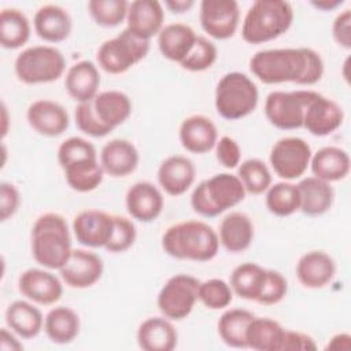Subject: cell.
Masks as SVG:
<instances>
[{"instance_id": "cell-11", "label": "cell", "mask_w": 351, "mask_h": 351, "mask_svg": "<svg viewBox=\"0 0 351 351\" xmlns=\"http://www.w3.org/2000/svg\"><path fill=\"white\" fill-rule=\"evenodd\" d=\"M199 285L200 281L191 274L180 273L170 277L156 298V304L162 315L171 321L186 318L199 300Z\"/></svg>"}, {"instance_id": "cell-7", "label": "cell", "mask_w": 351, "mask_h": 351, "mask_svg": "<svg viewBox=\"0 0 351 351\" xmlns=\"http://www.w3.org/2000/svg\"><path fill=\"white\" fill-rule=\"evenodd\" d=\"M258 101V86L244 73H226L215 86L214 106L223 119L237 121L248 117L256 108Z\"/></svg>"}, {"instance_id": "cell-40", "label": "cell", "mask_w": 351, "mask_h": 351, "mask_svg": "<svg viewBox=\"0 0 351 351\" xmlns=\"http://www.w3.org/2000/svg\"><path fill=\"white\" fill-rule=\"evenodd\" d=\"M237 177L250 195H262L271 185V173L267 165L258 159L251 158L239 165Z\"/></svg>"}, {"instance_id": "cell-22", "label": "cell", "mask_w": 351, "mask_h": 351, "mask_svg": "<svg viewBox=\"0 0 351 351\" xmlns=\"http://www.w3.org/2000/svg\"><path fill=\"white\" fill-rule=\"evenodd\" d=\"M180 143L191 154H206L211 151L218 141L215 123L206 115L195 114L186 117L178 129Z\"/></svg>"}, {"instance_id": "cell-19", "label": "cell", "mask_w": 351, "mask_h": 351, "mask_svg": "<svg viewBox=\"0 0 351 351\" xmlns=\"http://www.w3.org/2000/svg\"><path fill=\"white\" fill-rule=\"evenodd\" d=\"M125 206L133 219L148 223L162 214L165 199L160 189L152 182L138 181L126 191Z\"/></svg>"}, {"instance_id": "cell-39", "label": "cell", "mask_w": 351, "mask_h": 351, "mask_svg": "<svg viewBox=\"0 0 351 351\" xmlns=\"http://www.w3.org/2000/svg\"><path fill=\"white\" fill-rule=\"evenodd\" d=\"M266 208L276 217H289L300 210V195L296 184L280 181L266 191Z\"/></svg>"}, {"instance_id": "cell-49", "label": "cell", "mask_w": 351, "mask_h": 351, "mask_svg": "<svg viewBox=\"0 0 351 351\" xmlns=\"http://www.w3.org/2000/svg\"><path fill=\"white\" fill-rule=\"evenodd\" d=\"M332 37L335 43L344 48H351V10L346 8L337 14L332 23Z\"/></svg>"}, {"instance_id": "cell-13", "label": "cell", "mask_w": 351, "mask_h": 351, "mask_svg": "<svg viewBox=\"0 0 351 351\" xmlns=\"http://www.w3.org/2000/svg\"><path fill=\"white\" fill-rule=\"evenodd\" d=\"M199 21L202 29L214 40L234 36L240 23V7L236 0H203Z\"/></svg>"}, {"instance_id": "cell-17", "label": "cell", "mask_w": 351, "mask_h": 351, "mask_svg": "<svg viewBox=\"0 0 351 351\" xmlns=\"http://www.w3.org/2000/svg\"><path fill=\"white\" fill-rule=\"evenodd\" d=\"M344 121V111L335 100L321 95H317L307 104L303 128L313 136L325 137L336 132Z\"/></svg>"}, {"instance_id": "cell-45", "label": "cell", "mask_w": 351, "mask_h": 351, "mask_svg": "<svg viewBox=\"0 0 351 351\" xmlns=\"http://www.w3.org/2000/svg\"><path fill=\"white\" fill-rule=\"evenodd\" d=\"M136 237L137 230L134 222L126 217L114 215L112 233L104 248L112 254L125 252L134 244Z\"/></svg>"}, {"instance_id": "cell-4", "label": "cell", "mask_w": 351, "mask_h": 351, "mask_svg": "<svg viewBox=\"0 0 351 351\" xmlns=\"http://www.w3.org/2000/svg\"><path fill=\"white\" fill-rule=\"evenodd\" d=\"M30 250L33 259L40 266L59 270L73 251L70 229L64 217L58 213L40 215L32 228Z\"/></svg>"}, {"instance_id": "cell-35", "label": "cell", "mask_w": 351, "mask_h": 351, "mask_svg": "<svg viewBox=\"0 0 351 351\" xmlns=\"http://www.w3.org/2000/svg\"><path fill=\"white\" fill-rule=\"evenodd\" d=\"M32 27L27 16L16 8L0 12V44L5 49H18L30 38Z\"/></svg>"}, {"instance_id": "cell-48", "label": "cell", "mask_w": 351, "mask_h": 351, "mask_svg": "<svg viewBox=\"0 0 351 351\" xmlns=\"http://www.w3.org/2000/svg\"><path fill=\"white\" fill-rule=\"evenodd\" d=\"M21 204V193L18 188L7 181L0 184V219L5 222L15 215Z\"/></svg>"}, {"instance_id": "cell-21", "label": "cell", "mask_w": 351, "mask_h": 351, "mask_svg": "<svg viewBox=\"0 0 351 351\" xmlns=\"http://www.w3.org/2000/svg\"><path fill=\"white\" fill-rule=\"evenodd\" d=\"M165 10L158 0H134L129 3L126 29L133 34L151 40L163 29Z\"/></svg>"}, {"instance_id": "cell-5", "label": "cell", "mask_w": 351, "mask_h": 351, "mask_svg": "<svg viewBox=\"0 0 351 351\" xmlns=\"http://www.w3.org/2000/svg\"><path fill=\"white\" fill-rule=\"evenodd\" d=\"M293 8L284 0L254 1L241 25V37L248 44H263L278 38L289 30Z\"/></svg>"}, {"instance_id": "cell-38", "label": "cell", "mask_w": 351, "mask_h": 351, "mask_svg": "<svg viewBox=\"0 0 351 351\" xmlns=\"http://www.w3.org/2000/svg\"><path fill=\"white\" fill-rule=\"evenodd\" d=\"M63 171L67 185L80 193L95 191L97 186H100L104 177V170L99 158L69 165L63 169Z\"/></svg>"}, {"instance_id": "cell-43", "label": "cell", "mask_w": 351, "mask_h": 351, "mask_svg": "<svg viewBox=\"0 0 351 351\" xmlns=\"http://www.w3.org/2000/svg\"><path fill=\"white\" fill-rule=\"evenodd\" d=\"M218 56V49L213 41L203 36H197L192 49L180 63L184 70L199 73L210 69Z\"/></svg>"}, {"instance_id": "cell-47", "label": "cell", "mask_w": 351, "mask_h": 351, "mask_svg": "<svg viewBox=\"0 0 351 351\" xmlns=\"http://www.w3.org/2000/svg\"><path fill=\"white\" fill-rule=\"evenodd\" d=\"M215 156L225 169H236L241 160V149L239 143L230 136H222L215 144Z\"/></svg>"}, {"instance_id": "cell-14", "label": "cell", "mask_w": 351, "mask_h": 351, "mask_svg": "<svg viewBox=\"0 0 351 351\" xmlns=\"http://www.w3.org/2000/svg\"><path fill=\"white\" fill-rule=\"evenodd\" d=\"M103 259L84 248L73 250L67 262L59 269L63 282L74 289H85L93 287L103 276Z\"/></svg>"}, {"instance_id": "cell-16", "label": "cell", "mask_w": 351, "mask_h": 351, "mask_svg": "<svg viewBox=\"0 0 351 351\" xmlns=\"http://www.w3.org/2000/svg\"><path fill=\"white\" fill-rule=\"evenodd\" d=\"M114 215L101 210H82L73 219L77 241L88 248H104L111 237Z\"/></svg>"}, {"instance_id": "cell-27", "label": "cell", "mask_w": 351, "mask_h": 351, "mask_svg": "<svg viewBox=\"0 0 351 351\" xmlns=\"http://www.w3.org/2000/svg\"><path fill=\"white\" fill-rule=\"evenodd\" d=\"M137 344L144 351H171L177 347L178 333L166 317H149L137 329Z\"/></svg>"}, {"instance_id": "cell-44", "label": "cell", "mask_w": 351, "mask_h": 351, "mask_svg": "<svg viewBox=\"0 0 351 351\" xmlns=\"http://www.w3.org/2000/svg\"><path fill=\"white\" fill-rule=\"evenodd\" d=\"M56 156L60 167L64 169L69 165H73L81 160L95 159L97 158V152L95 145L90 141L82 137L73 136L60 143Z\"/></svg>"}, {"instance_id": "cell-1", "label": "cell", "mask_w": 351, "mask_h": 351, "mask_svg": "<svg viewBox=\"0 0 351 351\" xmlns=\"http://www.w3.org/2000/svg\"><path fill=\"white\" fill-rule=\"evenodd\" d=\"M250 70L266 85L293 82L310 86L322 78L324 60L307 47L263 49L252 55Z\"/></svg>"}, {"instance_id": "cell-2", "label": "cell", "mask_w": 351, "mask_h": 351, "mask_svg": "<svg viewBox=\"0 0 351 351\" xmlns=\"http://www.w3.org/2000/svg\"><path fill=\"white\" fill-rule=\"evenodd\" d=\"M162 248L174 259L208 262L218 254L219 237L208 223L188 219L177 222L165 230Z\"/></svg>"}, {"instance_id": "cell-29", "label": "cell", "mask_w": 351, "mask_h": 351, "mask_svg": "<svg viewBox=\"0 0 351 351\" xmlns=\"http://www.w3.org/2000/svg\"><path fill=\"white\" fill-rule=\"evenodd\" d=\"M350 167L351 160L348 152L335 145L319 148L311 155L310 160L313 176L329 184L344 180L350 173Z\"/></svg>"}, {"instance_id": "cell-25", "label": "cell", "mask_w": 351, "mask_h": 351, "mask_svg": "<svg viewBox=\"0 0 351 351\" xmlns=\"http://www.w3.org/2000/svg\"><path fill=\"white\" fill-rule=\"evenodd\" d=\"M33 27L41 40L56 44L64 41L70 36L73 22L64 7L58 4H45L36 11Z\"/></svg>"}, {"instance_id": "cell-15", "label": "cell", "mask_w": 351, "mask_h": 351, "mask_svg": "<svg viewBox=\"0 0 351 351\" xmlns=\"http://www.w3.org/2000/svg\"><path fill=\"white\" fill-rule=\"evenodd\" d=\"M19 292L30 302L40 306H51L60 300L63 284L59 277L44 269L32 267L25 270L18 278Z\"/></svg>"}, {"instance_id": "cell-10", "label": "cell", "mask_w": 351, "mask_h": 351, "mask_svg": "<svg viewBox=\"0 0 351 351\" xmlns=\"http://www.w3.org/2000/svg\"><path fill=\"white\" fill-rule=\"evenodd\" d=\"M317 95L311 89L274 90L266 96L265 117L277 129L295 130L303 128L307 104Z\"/></svg>"}, {"instance_id": "cell-24", "label": "cell", "mask_w": 351, "mask_h": 351, "mask_svg": "<svg viewBox=\"0 0 351 351\" xmlns=\"http://www.w3.org/2000/svg\"><path fill=\"white\" fill-rule=\"evenodd\" d=\"M196 167L193 162L184 155L167 156L158 169V182L170 196L184 195L193 184Z\"/></svg>"}, {"instance_id": "cell-12", "label": "cell", "mask_w": 351, "mask_h": 351, "mask_svg": "<svg viewBox=\"0 0 351 351\" xmlns=\"http://www.w3.org/2000/svg\"><path fill=\"white\" fill-rule=\"evenodd\" d=\"M311 147L300 137H282L277 140L270 151L269 162L276 173L284 181L298 180L310 167Z\"/></svg>"}, {"instance_id": "cell-8", "label": "cell", "mask_w": 351, "mask_h": 351, "mask_svg": "<svg viewBox=\"0 0 351 351\" xmlns=\"http://www.w3.org/2000/svg\"><path fill=\"white\" fill-rule=\"evenodd\" d=\"M14 70L16 78L26 85L49 84L63 75L66 59L52 45H33L16 56Z\"/></svg>"}, {"instance_id": "cell-18", "label": "cell", "mask_w": 351, "mask_h": 351, "mask_svg": "<svg viewBox=\"0 0 351 351\" xmlns=\"http://www.w3.org/2000/svg\"><path fill=\"white\" fill-rule=\"evenodd\" d=\"M30 128L44 137H58L66 132L70 123L67 110L58 101L40 99L33 101L26 111Z\"/></svg>"}, {"instance_id": "cell-20", "label": "cell", "mask_w": 351, "mask_h": 351, "mask_svg": "<svg viewBox=\"0 0 351 351\" xmlns=\"http://www.w3.org/2000/svg\"><path fill=\"white\" fill-rule=\"evenodd\" d=\"M336 274L333 258L321 250L303 254L296 263V277L308 289H321L332 282Z\"/></svg>"}, {"instance_id": "cell-31", "label": "cell", "mask_w": 351, "mask_h": 351, "mask_svg": "<svg viewBox=\"0 0 351 351\" xmlns=\"http://www.w3.org/2000/svg\"><path fill=\"white\" fill-rule=\"evenodd\" d=\"M300 210L307 217H319L328 213L335 200L333 186L314 176L302 178L298 184Z\"/></svg>"}, {"instance_id": "cell-37", "label": "cell", "mask_w": 351, "mask_h": 351, "mask_svg": "<svg viewBox=\"0 0 351 351\" xmlns=\"http://www.w3.org/2000/svg\"><path fill=\"white\" fill-rule=\"evenodd\" d=\"M265 267L254 262H244L233 269L229 284L233 293L239 298L256 302L265 281Z\"/></svg>"}, {"instance_id": "cell-50", "label": "cell", "mask_w": 351, "mask_h": 351, "mask_svg": "<svg viewBox=\"0 0 351 351\" xmlns=\"http://www.w3.org/2000/svg\"><path fill=\"white\" fill-rule=\"evenodd\" d=\"M317 350L314 339L299 330L285 329L280 346V351H313Z\"/></svg>"}, {"instance_id": "cell-52", "label": "cell", "mask_w": 351, "mask_h": 351, "mask_svg": "<svg viewBox=\"0 0 351 351\" xmlns=\"http://www.w3.org/2000/svg\"><path fill=\"white\" fill-rule=\"evenodd\" d=\"M351 347V336L348 333H337L326 344V350H350Z\"/></svg>"}, {"instance_id": "cell-41", "label": "cell", "mask_w": 351, "mask_h": 351, "mask_svg": "<svg viewBox=\"0 0 351 351\" xmlns=\"http://www.w3.org/2000/svg\"><path fill=\"white\" fill-rule=\"evenodd\" d=\"M129 3L126 0H90L88 11L96 25L115 27L126 21Z\"/></svg>"}, {"instance_id": "cell-26", "label": "cell", "mask_w": 351, "mask_h": 351, "mask_svg": "<svg viewBox=\"0 0 351 351\" xmlns=\"http://www.w3.org/2000/svg\"><path fill=\"white\" fill-rule=\"evenodd\" d=\"M254 223L251 218L241 211H232L226 214L218 229L219 244L230 252L239 254L250 248L254 240Z\"/></svg>"}, {"instance_id": "cell-3", "label": "cell", "mask_w": 351, "mask_h": 351, "mask_svg": "<svg viewBox=\"0 0 351 351\" xmlns=\"http://www.w3.org/2000/svg\"><path fill=\"white\" fill-rule=\"evenodd\" d=\"M132 100L121 90L99 92L92 100L78 103L74 111L77 128L90 137H104L132 114Z\"/></svg>"}, {"instance_id": "cell-32", "label": "cell", "mask_w": 351, "mask_h": 351, "mask_svg": "<svg viewBox=\"0 0 351 351\" xmlns=\"http://www.w3.org/2000/svg\"><path fill=\"white\" fill-rule=\"evenodd\" d=\"M7 326L21 339H33L44 328V317L38 307L27 300H15L4 313Z\"/></svg>"}, {"instance_id": "cell-54", "label": "cell", "mask_w": 351, "mask_h": 351, "mask_svg": "<svg viewBox=\"0 0 351 351\" xmlns=\"http://www.w3.org/2000/svg\"><path fill=\"white\" fill-rule=\"evenodd\" d=\"M314 8L321 10V11H333L337 7L343 5L344 1L343 0H321V1H311L310 3Z\"/></svg>"}, {"instance_id": "cell-6", "label": "cell", "mask_w": 351, "mask_h": 351, "mask_svg": "<svg viewBox=\"0 0 351 351\" xmlns=\"http://www.w3.org/2000/svg\"><path fill=\"white\" fill-rule=\"evenodd\" d=\"M247 192L236 174L218 173L195 186L191 195L193 211L204 218H214L237 206Z\"/></svg>"}, {"instance_id": "cell-23", "label": "cell", "mask_w": 351, "mask_h": 351, "mask_svg": "<svg viewBox=\"0 0 351 351\" xmlns=\"http://www.w3.org/2000/svg\"><path fill=\"white\" fill-rule=\"evenodd\" d=\"M99 160L106 174L114 178H122L137 169L140 155L132 141L112 138L103 145Z\"/></svg>"}, {"instance_id": "cell-36", "label": "cell", "mask_w": 351, "mask_h": 351, "mask_svg": "<svg viewBox=\"0 0 351 351\" xmlns=\"http://www.w3.org/2000/svg\"><path fill=\"white\" fill-rule=\"evenodd\" d=\"M255 315L245 308H229L218 319V335L221 340L233 348H247L245 333Z\"/></svg>"}, {"instance_id": "cell-51", "label": "cell", "mask_w": 351, "mask_h": 351, "mask_svg": "<svg viewBox=\"0 0 351 351\" xmlns=\"http://www.w3.org/2000/svg\"><path fill=\"white\" fill-rule=\"evenodd\" d=\"M18 335L12 332L8 326L1 328L0 330V348L4 351H21L23 350V344L18 340Z\"/></svg>"}, {"instance_id": "cell-28", "label": "cell", "mask_w": 351, "mask_h": 351, "mask_svg": "<svg viewBox=\"0 0 351 351\" xmlns=\"http://www.w3.org/2000/svg\"><path fill=\"white\" fill-rule=\"evenodd\" d=\"M64 86L71 99L77 103L92 100L99 93L100 73L92 60H80L69 67L64 77Z\"/></svg>"}, {"instance_id": "cell-46", "label": "cell", "mask_w": 351, "mask_h": 351, "mask_svg": "<svg viewBox=\"0 0 351 351\" xmlns=\"http://www.w3.org/2000/svg\"><path fill=\"white\" fill-rule=\"evenodd\" d=\"M287 292H288L287 278L277 270L266 269L265 281L256 302L263 306H273L280 303L287 296Z\"/></svg>"}, {"instance_id": "cell-30", "label": "cell", "mask_w": 351, "mask_h": 351, "mask_svg": "<svg viewBox=\"0 0 351 351\" xmlns=\"http://www.w3.org/2000/svg\"><path fill=\"white\" fill-rule=\"evenodd\" d=\"M196 38L197 34L189 25L169 23L158 34V48L163 58L180 64L192 49Z\"/></svg>"}, {"instance_id": "cell-34", "label": "cell", "mask_w": 351, "mask_h": 351, "mask_svg": "<svg viewBox=\"0 0 351 351\" xmlns=\"http://www.w3.org/2000/svg\"><path fill=\"white\" fill-rule=\"evenodd\" d=\"M282 325L267 317H254L245 333L247 348L256 351H280L282 335Z\"/></svg>"}, {"instance_id": "cell-53", "label": "cell", "mask_w": 351, "mask_h": 351, "mask_svg": "<svg viewBox=\"0 0 351 351\" xmlns=\"http://www.w3.org/2000/svg\"><path fill=\"white\" fill-rule=\"evenodd\" d=\"M195 5L193 0H166L165 7L174 14H182L189 11Z\"/></svg>"}, {"instance_id": "cell-42", "label": "cell", "mask_w": 351, "mask_h": 351, "mask_svg": "<svg viewBox=\"0 0 351 351\" xmlns=\"http://www.w3.org/2000/svg\"><path fill=\"white\" fill-rule=\"evenodd\" d=\"M233 291L230 284L222 278H210L200 281L197 298L210 310L226 308L233 300Z\"/></svg>"}, {"instance_id": "cell-33", "label": "cell", "mask_w": 351, "mask_h": 351, "mask_svg": "<svg viewBox=\"0 0 351 351\" xmlns=\"http://www.w3.org/2000/svg\"><path fill=\"white\" fill-rule=\"evenodd\" d=\"M81 321L78 314L67 306L51 308L44 318V332L55 344H69L80 333Z\"/></svg>"}, {"instance_id": "cell-9", "label": "cell", "mask_w": 351, "mask_h": 351, "mask_svg": "<svg viewBox=\"0 0 351 351\" xmlns=\"http://www.w3.org/2000/svg\"><path fill=\"white\" fill-rule=\"evenodd\" d=\"M149 51V41L130 30L123 29L119 34L106 40L96 52L97 66L108 74H123L141 62Z\"/></svg>"}, {"instance_id": "cell-55", "label": "cell", "mask_w": 351, "mask_h": 351, "mask_svg": "<svg viewBox=\"0 0 351 351\" xmlns=\"http://www.w3.org/2000/svg\"><path fill=\"white\" fill-rule=\"evenodd\" d=\"M3 121H4V126H3V137L7 134V108L5 104L3 103Z\"/></svg>"}]
</instances>
